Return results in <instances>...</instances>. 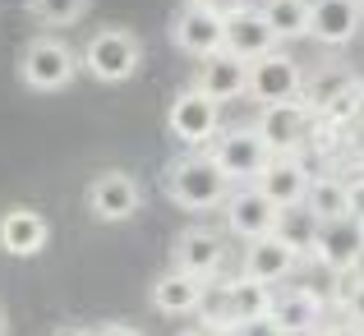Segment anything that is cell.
Wrapping results in <instances>:
<instances>
[{
  "label": "cell",
  "mask_w": 364,
  "mask_h": 336,
  "mask_svg": "<svg viewBox=\"0 0 364 336\" xmlns=\"http://www.w3.org/2000/svg\"><path fill=\"white\" fill-rule=\"evenodd\" d=\"M161 189H166V198L176 207H185V212H213V207L226 203V194H231L235 185L217 170V161L208 157V152H185V157L166 161Z\"/></svg>",
  "instance_id": "obj_1"
},
{
  "label": "cell",
  "mask_w": 364,
  "mask_h": 336,
  "mask_svg": "<svg viewBox=\"0 0 364 336\" xmlns=\"http://www.w3.org/2000/svg\"><path fill=\"white\" fill-rule=\"evenodd\" d=\"M79 79V51L60 37L42 33L18 51V83L28 92H60Z\"/></svg>",
  "instance_id": "obj_2"
},
{
  "label": "cell",
  "mask_w": 364,
  "mask_h": 336,
  "mask_svg": "<svg viewBox=\"0 0 364 336\" xmlns=\"http://www.w3.org/2000/svg\"><path fill=\"white\" fill-rule=\"evenodd\" d=\"M143 65V42L129 28H97L79 51V70H88L97 83H129Z\"/></svg>",
  "instance_id": "obj_3"
},
{
  "label": "cell",
  "mask_w": 364,
  "mask_h": 336,
  "mask_svg": "<svg viewBox=\"0 0 364 336\" xmlns=\"http://www.w3.org/2000/svg\"><path fill=\"white\" fill-rule=\"evenodd\" d=\"M203 152L217 161V170H222L231 185H254L258 170L272 161V152L263 148V139L254 134V124H231V129H222Z\"/></svg>",
  "instance_id": "obj_4"
},
{
  "label": "cell",
  "mask_w": 364,
  "mask_h": 336,
  "mask_svg": "<svg viewBox=\"0 0 364 336\" xmlns=\"http://www.w3.org/2000/svg\"><path fill=\"white\" fill-rule=\"evenodd\" d=\"M166 129L176 143H185L189 152H203L208 143L222 134V107L213 97H203L198 88H180L166 107Z\"/></svg>",
  "instance_id": "obj_5"
},
{
  "label": "cell",
  "mask_w": 364,
  "mask_h": 336,
  "mask_svg": "<svg viewBox=\"0 0 364 336\" xmlns=\"http://www.w3.org/2000/svg\"><path fill=\"white\" fill-rule=\"evenodd\" d=\"M300 83H304V65L291 51H267L258 60H249V79H245V97L267 107V102H300Z\"/></svg>",
  "instance_id": "obj_6"
},
{
  "label": "cell",
  "mask_w": 364,
  "mask_h": 336,
  "mask_svg": "<svg viewBox=\"0 0 364 336\" xmlns=\"http://www.w3.org/2000/svg\"><path fill=\"white\" fill-rule=\"evenodd\" d=\"M309 129H314V115L304 111V102H267V107H258V120H254V134L263 139V148L272 157H295L309 143Z\"/></svg>",
  "instance_id": "obj_7"
},
{
  "label": "cell",
  "mask_w": 364,
  "mask_h": 336,
  "mask_svg": "<svg viewBox=\"0 0 364 336\" xmlns=\"http://www.w3.org/2000/svg\"><path fill=\"white\" fill-rule=\"evenodd\" d=\"M83 203H88V212L97 217V222L120 226L143 207V185L129 170H97V175L88 180V189H83Z\"/></svg>",
  "instance_id": "obj_8"
},
{
  "label": "cell",
  "mask_w": 364,
  "mask_h": 336,
  "mask_svg": "<svg viewBox=\"0 0 364 336\" xmlns=\"http://www.w3.org/2000/svg\"><path fill=\"white\" fill-rule=\"evenodd\" d=\"M267 318L277 323L282 336H314L323 327V295L309 286H272Z\"/></svg>",
  "instance_id": "obj_9"
},
{
  "label": "cell",
  "mask_w": 364,
  "mask_h": 336,
  "mask_svg": "<svg viewBox=\"0 0 364 336\" xmlns=\"http://www.w3.org/2000/svg\"><path fill=\"white\" fill-rule=\"evenodd\" d=\"M171 263H176L180 272L198 276V281H213L226 267V239L208 226H189V230H180L176 244H171Z\"/></svg>",
  "instance_id": "obj_10"
},
{
  "label": "cell",
  "mask_w": 364,
  "mask_h": 336,
  "mask_svg": "<svg viewBox=\"0 0 364 336\" xmlns=\"http://www.w3.org/2000/svg\"><path fill=\"white\" fill-rule=\"evenodd\" d=\"M360 254H364V222L360 217H332V222H323L318 235H314V249H309V258L318 267H328V272H346Z\"/></svg>",
  "instance_id": "obj_11"
},
{
  "label": "cell",
  "mask_w": 364,
  "mask_h": 336,
  "mask_svg": "<svg viewBox=\"0 0 364 336\" xmlns=\"http://www.w3.org/2000/svg\"><path fill=\"white\" fill-rule=\"evenodd\" d=\"M222 37H226V18L217 14V9L185 5L176 18H171V42H176V51L194 55V60L217 55V51H222Z\"/></svg>",
  "instance_id": "obj_12"
},
{
  "label": "cell",
  "mask_w": 364,
  "mask_h": 336,
  "mask_svg": "<svg viewBox=\"0 0 364 336\" xmlns=\"http://www.w3.org/2000/svg\"><path fill=\"white\" fill-rule=\"evenodd\" d=\"M222 217H226V230H231L235 239H245V244L272 235V226H277V207L267 203L254 185H235L222 203Z\"/></svg>",
  "instance_id": "obj_13"
},
{
  "label": "cell",
  "mask_w": 364,
  "mask_h": 336,
  "mask_svg": "<svg viewBox=\"0 0 364 336\" xmlns=\"http://www.w3.org/2000/svg\"><path fill=\"white\" fill-rule=\"evenodd\" d=\"M226 18V37H222V51H231V55H240V60H258V55H267V51H277V33L267 28V18L258 14V5H235L231 14H222Z\"/></svg>",
  "instance_id": "obj_14"
},
{
  "label": "cell",
  "mask_w": 364,
  "mask_h": 336,
  "mask_svg": "<svg viewBox=\"0 0 364 336\" xmlns=\"http://www.w3.org/2000/svg\"><path fill=\"white\" fill-rule=\"evenodd\" d=\"M304 267V258L295 254L291 244H282L277 235H263V239H249L245 244V258H240V272L254 276L263 286H282L286 276H295Z\"/></svg>",
  "instance_id": "obj_15"
},
{
  "label": "cell",
  "mask_w": 364,
  "mask_h": 336,
  "mask_svg": "<svg viewBox=\"0 0 364 336\" xmlns=\"http://www.w3.org/2000/svg\"><path fill=\"white\" fill-rule=\"evenodd\" d=\"M245 79H249V60H240V55L231 51H217V55H203L198 60V74L189 88H198L203 97H213L217 107H226V102L245 97Z\"/></svg>",
  "instance_id": "obj_16"
},
{
  "label": "cell",
  "mask_w": 364,
  "mask_h": 336,
  "mask_svg": "<svg viewBox=\"0 0 364 336\" xmlns=\"http://www.w3.org/2000/svg\"><path fill=\"white\" fill-rule=\"evenodd\" d=\"M51 239V222H46L37 207H5L0 212V249L9 258H37Z\"/></svg>",
  "instance_id": "obj_17"
},
{
  "label": "cell",
  "mask_w": 364,
  "mask_h": 336,
  "mask_svg": "<svg viewBox=\"0 0 364 336\" xmlns=\"http://www.w3.org/2000/svg\"><path fill=\"white\" fill-rule=\"evenodd\" d=\"M203 300H208V281L180 272V267L161 272L157 281H152V291H148V304L157 313H166V318H189V313L203 309Z\"/></svg>",
  "instance_id": "obj_18"
},
{
  "label": "cell",
  "mask_w": 364,
  "mask_h": 336,
  "mask_svg": "<svg viewBox=\"0 0 364 336\" xmlns=\"http://www.w3.org/2000/svg\"><path fill=\"white\" fill-rule=\"evenodd\" d=\"M254 189L272 207H295V203H304V189H309V166L300 161V152H295V157H272L258 170Z\"/></svg>",
  "instance_id": "obj_19"
},
{
  "label": "cell",
  "mask_w": 364,
  "mask_h": 336,
  "mask_svg": "<svg viewBox=\"0 0 364 336\" xmlns=\"http://www.w3.org/2000/svg\"><path fill=\"white\" fill-rule=\"evenodd\" d=\"M364 9L355 0H309V37L323 46H346L360 33Z\"/></svg>",
  "instance_id": "obj_20"
},
{
  "label": "cell",
  "mask_w": 364,
  "mask_h": 336,
  "mask_svg": "<svg viewBox=\"0 0 364 336\" xmlns=\"http://www.w3.org/2000/svg\"><path fill=\"white\" fill-rule=\"evenodd\" d=\"M355 83L360 79H355V70H350L346 60H323V65H314V70L304 74L300 102H304V111H309V115H318L332 97H341V92L355 88Z\"/></svg>",
  "instance_id": "obj_21"
},
{
  "label": "cell",
  "mask_w": 364,
  "mask_h": 336,
  "mask_svg": "<svg viewBox=\"0 0 364 336\" xmlns=\"http://www.w3.org/2000/svg\"><path fill=\"white\" fill-rule=\"evenodd\" d=\"M226 309V318L231 323H245V318H267V304H272V286L254 281V276H231V281L222 286V300H217Z\"/></svg>",
  "instance_id": "obj_22"
},
{
  "label": "cell",
  "mask_w": 364,
  "mask_h": 336,
  "mask_svg": "<svg viewBox=\"0 0 364 336\" xmlns=\"http://www.w3.org/2000/svg\"><path fill=\"white\" fill-rule=\"evenodd\" d=\"M318 217L309 212L304 203H295V207H277V226H272V235L282 239V244H291L295 254L309 263V249H314V235H318Z\"/></svg>",
  "instance_id": "obj_23"
},
{
  "label": "cell",
  "mask_w": 364,
  "mask_h": 336,
  "mask_svg": "<svg viewBox=\"0 0 364 336\" xmlns=\"http://www.w3.org/2000/svg\"><path fill=\"white\" fill-rule=\"evenodd\" d=\"M304 207H309L318 222L346 217V175H332V170H318V175H309V189H304Z\"/></svg>",
  "instance_id": "obj_24"
},
{
  "label": "cell",
  "mask_w": 364,
  "mask_h": 336,
  "mask_svg": "<svg viewBox=\"0 0 364 336\" xmlns=\"http://www.w3.org/2000/svg\"><path fill=\"white\" fill-rule=\"evenodd\" d=\"M258 14L277 33V42L309 37V0H258Z\"/></svg>",
  "instance_id": "obj_25"
},
{
  "label": "cell",
  "mask_w": 364,
  "mask_h": 336,
  "mask_svg": "<svg viewBox=\"0 0 364 336\" xmlns=\"http://www.w3.org/2000/svg\"><path fill=\"white\" fill-rule=\"evenodd\" d=\"M23 5H28V14H33L37 23L70 28V23H79V18L92 9V0H23Z\"/></svg>",
  "instance_id": "obj_26"
},
{
  "label": "cell",
  "mask_w": 364,
  "mask_h": 336,
  "mask_svg": "<svg viewBox=\"0 0 364 336\" xmlns=\"http://www.w3.org/2000/svg\"><path fill=\"white\" fill-rule=\"evenodd\" d=\"M360 115H364V88L355 83V88H346V92H341V97H332L328 107H323L318 115H314V120H318V124H328V129H337V134H341V129H350V124H355Z\"/></svg>",
  "instance_id": "obj_27"
},
{
  "label": "cell",
  "mask_w": 364,
  "mask_h": 336,
  "mask_svg": "<svg viewBox=\"0 0 364 336\" xmlns=\"http://www.w3.org/2000/svg\"><path fill=\"white\" fill-rule=\"evenodd\" d=\"M346 217H360L364 222V170L346 175Z\"/></svg>",
  "instance_id": "obj_28"
},
{
  "label": "cell",
  "mask_w": 364,
  "mask_h": 336,
  "mask_svg": "<svg viewBox=\"0 0 364 336\" xmlns=\"http://www.w3.org/2000/svg\"><path fill=\"white\" fill-rule=\"evenodd\" d=\"M226 336H282V332H277L272 318H245V323H235Z\"/></svg>",
  "instance_id": "obj_29"
},
{
  "label": "cell",
  "mask_w": 364,
  "mask_h": 336,
  "mask_svg": "<svg viewBox=\"0 0 364 336\" xmlns=\"http://www.w3.org/2000/svg\"><path fill=\"white\" fill-rule=\"evenodd\" d=\"M341 313H346V323L364 327V286H355V295H350V300L341 304Z\"/></svg>",
  "instance_id": "obj_30"
},
{
  "label": "cell",
  "mask_w": 364,
  "mask_h": 336,
  "mask_svg": "<svg viewBox=\"0 0 364 336\" xmlns=\"http://www.w3.org/2000/svg\"><path fill=\"white\" fill-rule=\"evenodd\" d=\"M314 336H364V327H355V323H323Z\"/></svg>",
  "instance_id": "obj_31"
},
{
  "label": "cell",
  "mask_w": 364,
  "mask_h": 336,
  "mask_svg": "<svg viewBox=\"0 0 364 336\" xmlns=\"http://www.w3.org/2000/svg\"><path fill=\"white\" fill-rule=\"evenodd\" d=\"M92 336H143V332H139V327H129V323H102V327L92 332Z\"/></svg>",
  "instance_id": "obj_32"
},
{
  "label": "cell",
  "mask_w": 364,
  "mask_h": 336,
  "mask_svg": "<svg viewBox=\"0 0 364 336\" xmlns=\"http://www.w3.org/2000/svg\"><path fill=\"white\" fill-rule=\"evenodd\" d=\"M185 5H198V9H217V14H231L235 5H245V0H185Z\"/></svg>",
  "instance_id": "obj_33"
},
{
  "label": "cell",
  "mask_w": 364,
  "mask_h": 336,
  "mask_svg": "<svg viewBox=\"0 0 364 336\" xmlns=\"http://www.w3.org/2000/svg\"><path fill=\"white\" fill-rule=\"evenodd\" d=\"M46 336H92V327H74V323H65V327L46 332Z\"/></svg>",
  "instance_id": "obj_34"
},
{
  "label": "cell",
  "mask_w": 364,
  "mask_h": 336,
  "mask_svg": "<svg viewBox=\"0 0 364 336\" xmlns=\"http://www.w3.org/2000/svg\"><path fill=\"white\" fill-rule=\"evenodd\" d=\"M346 272H350V276H355V281L364 286V254H360V258H355V263H350V267H346Z\"/></svg>",
  "instance_id": "obj_35"
},
{
  "label": "cell",
  "mask_w": 364,
  "mask_h": 336,
  "mask_svg": "<svg viewBox=\"0 0 364 336\" xmlns=\"http://www.w3.org/2000/svg\"><path fill=\"white\" fill-rule=\"evenodd\" d=\"M0 336H9V323H5V313H0Z\"/></svg>",
  "instance_id": "obj_36"
},
{
  "label": "cell",
  "mask_w": 364,
  "mask_h": 336,
  "mask_svg": "<svg viewBox=\"0 0 364 336\" xmlns=\"http://www.w3.org/2000/svg\"><path fill=\"white\" fill-rule=\"evenodd\" d=\"M180 336H208V332H180Z\"/></svg>",
  "instance_id": "obj_37"
},
{
  "label": "cell",
  "mask_w": 364,
  "mask_h": 336,
  "mask_svg": "<svg viewBox=\"0 0 364 336\" xmlns=\"http://www.w3.org/2000/svg\"><path fill=\"white\" fill-rule=\"evenodd\" d=\"M355 5H360V9H364V0H355Z\"/></svg>",
  "instance_id": "obj_38"
},
{
  "label": "cell",
  "mask_w": 364,
  "mask_h": 336,
  "mask_svg": "<svg viewBox=\"0 0 364 336\" xmlns=\"http://www.w3.org/2000/svg\"><path fill=\"white\" fill-rule=\"evenodd\" d=\"M360 88H364V83H360Z\"/></svg>",
  "instance_id": "obj_39"
}]
</instances>
